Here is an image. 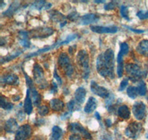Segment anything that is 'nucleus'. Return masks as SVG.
<instances>
[{"mask_svg":"<svg viewBox=\"0 0 148 140\" xmlns=\"http://www.w3.org/2000/svg\"><path fill=\"white\" fill-rule=\"evenodd\" d=\"M114 52L112 49H108L104 53L99 54L96 59L98 73L105 78H114Z\"/></svg>","mask_w":148,"mask_h":140,"instance_id":"obj_1","label":"nucleus"},{"mask_svg":"<svg viewBox=\"0 0 148 140\" xmlns=\"http://www.w3.org/2000/svg\"><path fill=\"white\" fill-rule=\"evenodd\" d=\"M125 71L129 76V79L133 82L142 80L141 79L145 77L147 74V71L141 69V67L135 63H127L125 65Z\"/></svg>","mask_w":148,"mask_h":140,"instance_id":"obj_2","label":"nucleus"},{"mask_svg":"<svg viewBox=\"0 0 148 140\" xmlns=\"http://www.w3.org/2000/svg\"><path fill=\"white\" fill-rule=\"evenodd\" d=\"M33 75H34V81L40 89H45L48 86V83L45 77L44 69L38 63H34L33 68Z\"/></svg>","mask_w":148,"mask_h":140,"instance_id":"obj_3","label":"nucleus"},{"mask_svg":"<svg viewBox=\"0 0 148 140\" xmlns=\"http://www.w3.org/2000/svg\"><path fill=\"white\" fill-rule=\"evenodd\" d=\"M76 61L83 71V77L88 79L90 74V58L85 50H80L76 55Z\"/></svg>","mask_w":148,"mask_h":140,"instance_id":"obj_4","label":"nucleus"},{"mask_svg":"<svg viewBox=\"0 0 148 140\" xmlns=\"http://www.w3.org/2000/svg\"><path fill=\"white\" fill-rule=\"evenodd\" d=\"M58 64L59 67L64 70L66 75L71 77L74 72V69L71 63V60L67 53L62 52L58 58Z\"/></svg>","mask_w":148,"mask_h":140,"instance_id":"obj_5","label":"nucleus"},{"mask_svg":"<svg viewBox=\"0 0 148 140\" xmlns=\"http://www.w3.org/2000/svg\"><path fill=\"white\" fill-rule=\"evenodd\" d=\"M129 52V46L127 43L126 42H123L120 45V50L119 52L118 56H117V75L119 77H121L124 74V61H123V57L126 55Z\"/></svg>","mask_w":148,"mask_h":140,"instance_id":"obj_6","label":"nucleus"},{"mask_svg":"<svg viewBox=\"0 0 148 140\" xmlns=\"http://www.w3.org/2000/svg\"><path fill=\"white\" fill-rule=\"evenodd\" d=\"M54 33V30L51 27H37L29 32V35L31 39H45Z\"/></svg>","mask_w":148,"mask_h":140,"instance_id":"obj_7","label":"nucleus"},{"mask_svg":"<svg viewBox=\"0 0 148 140\" xmlns=\"http://www.w3.org/2000/svg\"><path fill=\"white\" fill-rule=\"evenodd\" d=\"M142 130V125L139 122H133L130 123L125 130V135L130 139H136Z\"/></svg>","mask_w":148,"mask_h":140,"instance_id":"obj_8","label":"nucleus"},{"mask_svg":"<svg viewBox=\"0 0 148 140\" xmlns=\"http://www.w3.org/2000/svg\"><path fill=\"white\" fill-rule=\"evenodd\" d=\"M67 128L70 131L73 132V133L81 134L86 139H92L90 133L79 122H72V123L69 124Z\"/></svg>","mask_w":148,"mask_h":140,"instance_id":"obj_9","label":"nucleus"},{"mask_svg":"<svg viewBox=\"0 0 148 140\" xmlns=\"http://www.w3.org/2000/svg\"><path fill=\"white\" fill-rule=\"evenodd\" d=\"M32 128L28 124H25L18 128L15 134V140H27L31 137Z\"/></svg>","mask_w":148,"mask_h":140,"instance_id":"obj_10","label":"nucleus"},{"mask_svg":"<svg viewBox=\"0 0 148 140\" xmlns=\"http://www.w3.org/2000/svg\"><path fill=\"white\" fill-rule=\"evenodd\" d=\"M133 113L137 120H142L146 117V105L143 102H136L133 105Z\"/></svg>","mask_w":148,"mask_h":140,"instance_id":"obj_11","label":"nucleus"},{"mask_svg":"<svg viewBox=\"0 0 148 140\" xmlns=\"http://www.w3.org/2000/svg\"><path fill=\"white\" fill-rule=\"evenodd\" d=\"M90 90L94 94L97 95L101 98H108L110 95L109 92L106 88L99 86L94 80H92L90 83Z\"/></svg>","mask_w":148,"mask_h":140,"instance_id":"obj_12","label":"nucleus"},{"mask_svg":"<svg viewBox=\"0 0 148 140\" xmlns=\"http://www.w3.org/2000/svg\"><path fill=\"white\" fill-rule=\"evenodd\" d=\"M90 30L93 33L98 34H113L116 33V32L119 30V29L116 26H108V27H104V26H91Z\"/></svg>","mask_w":148,"mask_h":140,"instance_id":"obj_13","label":"nucleus"},{"mask_svg":"<svg viewBox=\"0 0 148 140\" xmlns=\"http://www.w3.org/2000/svg\"><path fill=\"white\" fill-rule=\"evenodd\" d=\"M1 82L7 85L17 86L19 84V78L16 74H7L2 76Z\"/></svg>","mask_w":148,"mask_h":140,"instance_id":"obj_14","label":"nucleus"},{"mask_svg":"<svg viewBox=\"0 0 148 140\" xmlns=\"http://www.w3.org/2000/svg\"><path fill=\"white\" fill-rule=\"evenodd\" d=\"M18 125L16 120L14 118H10L5 122L4 125V129L7 133H14L17 131L18 129Z\"/></svg>","mask_w":148,"mask_h":140,"instance_id":"obj_15","label":"nucleus"},{"mask_svg":"<svg viewBox=\"0 0 148 140\" xmlns=\"http://www.w3.org/2000/svg\"><path fill=\"white\" fill-rule=\"evenodd\" d=\"M18 41L21 45L25 48H29L30 47V35L29 33L25 30H20L18 33Z\"/></svg>","mask_w":148,"mask_h":140,"instance_id":"obj_16","label":"nucleus"},{"mask_svg":"<svg viewBox=\"0 0 148 140\" xmlns=\"http://www.w3.org/2000/svg\"><path fill=\"white\" fill-rule=\"evenodd\" d=\"M33 100L31 97V93L30 90L27 88V93H26V97L24 103V111L27 113V115H30L33 111Z\"/></svg>","mask_w":148,"mask_h":140,"instance_id":"obj_17","label":"nucleus"},{"mask_svg":"<svg viewBox=\"0 0 148 140\" xmlns=\"http://www.w3.org/2000/svg\"><path fill=\"white\" fill-rule=\"evenodd\" d=\"M99 20V16L94 14H88L83 16L80 19V23L82 25H88L97 22Z\"/></svg>","mask_w":148,"mask_h":140,"instance_id":"obj_18","label":"nucleus"},{"mask_svg":"<svg viewBox=\"0 0 148 140\" xmlns=\"http://www.w3.org/2000/svg\"><path fill=\"white\" fill-rule=\"evenodd\" d=\"M96 107H97V100L95 97H89L84 106V111L87 113H91L96 110Z\"/></svg>","mask_w":148,"mask_h":140,"instance_id":"obj_19","label":"nucleus"},{"mask_svg":"<svg viewBox=\"0 0 148 140\" xmlns=\"http://www.w3.org/2000/svg\"><path fill=\"white\" fill-rule=\"evenodd\" d=\"M86 94H87V92L84 87H79L76 89V92L74 94V97H75V100L77 102V103L80 105L84 103L85 100Z\"/></svg>","mask_w":148,"mask_h":140,"instance_id":"obj_20","label":"nucleus"},{"mask_svg":"<svg viewBox=\"0 0 148 140\" xmlns=\"http://www.w3.org/2000/svg\"><path fill=\"white\" fill-rule=\"evenodd\" d=\"M50 105L54 111H61L64 108V103L59 98H53L50 101Z\"/></svg>","mask_w":148,"mask_h":140,"instance_id":"obj_21","label":"nucleus"},{"mask_svg":"<svg viewBox=\"0 0 148 140\" xmlns=\"http://www.w3.org/2000/svg\"><path fill=\"white\" fill-rule=\"evenodd\" d=\"M136 52L143 56H148V40L144 39L138 43L136 47Z\"/></svg>","mask_w":148,"mask_h":140,"instance_id":"obj_22","label":"nucleus"},{"mask_svg":"<svg viewBox=\"0 0 148 140\" xmlns=\"http://www.w3.org/2000/svg\"><path fill=\"white\" fill-rule=\"evenodd\" d=\"M51 7H52V4L45 2V1H43V0L42 1H36L30 5L31 8L38 10H48Z\"/></svg>","mask_w":148,"mask_h":140,"instance_id":"obj_23","label":"nucleus"},{"mask_svg":"<svg viewBox=\"0 0 148 140\" xmlns=\"http://www.w3.org/2000/svg\"><path fill=\"white\" fill-rule=\"evenodd\" d=\"M117 113L119 117L123 120H128L130 117V111L126 105H122L119 107Z\"/></svg>","mask_w":148,"mask_h":140,"instance_id":"obj_24","label":"nucleus"},{"mask_svg":"<svg viewBox=\"0 0 148 140\" xmlns=\"http://www.w3.org/2000/svg\"><path fill=\"white\" fill-rule=\"evenodd\" d=\"M20 2H18V1H15V2H12L11 5H10V7L8 8L7 10H5V12H3L2 15L5 16H8L10 17L15 14L16 12L17 11V10L18 9L19 6H20Z\"/></svg>","mask_w":148,"mask_h":140,"instance_id":"obj_25","label":"nucleus"},{"mask_svg":"<svg viewBox=\"0 0 148 140\" xmlns=\"http://www.w3.org/2000/svg\"><path fill=\"white\" fill-rule=\"evenodd\" d=\"M30 93H31V97H32V100L35 106L39 107L40 106L41 102H42V96L40 94L37 92L36 89L35 88L30 89Z\"/></svg>","mask_w":148,"mask_h":140,"instance_id":"obj_26","label":"nucleus"},{"mask_svg":"<svg viewBox=\"0 0 148 140\" xmlns=\"http://www.w3.org/2000/svg\"><path fill=\"white\" fill-rule=\"evenodd\" d=\"M62 130L59 126L55 125L53 127L52 133H51V140H59L62 137Z\"/></svg>","mask_w":148,"mask_h":140,"instance_id":"obj_27","label":"nucleus"},{"mask_svg":"<svg viewBox=\"0 0 148 140\" xmlns=\"http://www.w3.org/2000/svg\"><path fill=\"white\" fill-rule=\"evenodd\" d=\"M51 18L53 21L56 22H59V23H62V22H64L65 19V16L62 15V14L59 13V11H56V10H54L51 13Z\"/></svg>","mask_w":148,"mask_h":140,"instance_id":"obj_28","label":"nucleus"},{"mask_svg":"<svg viewBox=\"0 0 148 140\" xmlns=\"http://www.w3.org/2000/svg\"><path fill=\"white\" fill-rule=\"evenodd\" d=\"M127 94L128 97L131 99H136V97L138 95V87H135L133 86H130L127 89Z\"/></svg>","mask_w":148,"mask_h":140,"instance_id":"obj_29","label":"nucleus"},{"mask_svg":"<svg viewBox=\"0 0 148 140\" xmlns=\"http://www.w3.org/2000/svg\"><path fill=\"white\" fill-rule=\"evenodd\" d=\"M0 100H1V104H0V105H1V108H2V109L7 111H9L10 110V109H13L14 104L12 103H10V102L8 101V100H6V98L4 97L2 95L1 96Z\"/></svg>","mask_w":148,"mask_h":140,"instance_id":"obj_30","label":"nucleus"},{"mask_svg":"<svg viewBox=\"0 0 148 140\" xmlns=\"http://www.w3.org/2000/svg\"><path fill=\"white\" fill-rule=\"evenodd\" d=\"M22 51H18V52H15V53L14 54H10V55H7V56L5 57H2V58H1V63H6V62H8V61H10V60H14V59H15L16 58H17L18 56H19V55L22 54Z\"/></svg>","mask_w":148,"mask_h":140,"instance_id":"obj_31","label":"nucleus"},{"mask_svg":"<svg viewBox=\"0 0 148 140\" xmlns=\"http://www.w3.org/2000/svg\"><path fill=\"white\" fill-rule=\"evenodd\" d=\"M79 104H76V101L73 100H71V101H69L67 103V109L69 110V111L72 112L73 111H79L80 109V107L78 106Z\"/></svg>","mask_w":148,"mask_h":140,"instance_id":"obj_32","label":"nucleus"},{"mask_svg":"<svg viewBox=\"0 0 148 140\" xmlns=\"http://www.w3.org/2000/svg\"><path fill=\"white\" fill-rule=\"evenodd\" d=\"M138 94L141 96H145L147 94V86L145 84V81L141 80L138 84Z\"/></svg>","mask_w":148,"mask_h":140,"instance_id":"obj_33","label":"nucleus"},{"mask_svg":"<svg viewBox=\"0 0 148 140\" xmlns=\"http://www.w3.org/2000/svg\"><path fill=\"white\" fill-rule=\"evenodd\" d=\"M38 113L39 115L42 116V117H45V116L47 115L50 112V110H49V108L47 106V105H40L39 107H38Z\"/></svg>","mask_w":148,"mask_h":140,"instance_id":"obj_34","label":"nucleus"},{"mask_svg":"<svg viewBox=\"0 0 148 140\" xmlns=\"http://www.w3.org/2000/svg\"><path fill=\"white\" fill-rule=\"evenodd\" d=\"M118 3H119V2H117V1H112V2H109V3L105 4L104 6V10H114V9L117 7Z\"/></svg>","mask_w":148,"mask_h":140,"instance_id":"obj_35","label":"nucleus"},{"mask_svg":"<svg viewBox=\"0 0 148 140\" xmlns=\"http://www.w3.org/2000/svg\"><path fill=\"white\" fill-rule=\"evenodd\" d=\"M120 13L123 18L126 19V20H130L129 16H128V9L125 5H121V8H120Z\"/></svg>","mask_w":148,"mask_h":140,"instance_id":"obj_36","label":"nucleus"},{"mask_svg":"<svg viewBox=\"0 0 148 140\" xmlns=\"http://www.w3.org/2000/svg\"><path fill=\"white\" fill-rule=\"evenodd\" d=\"M24 75H25V77L26 84H27V86L29 87V89H32V88H35V86H34V81L32 80V79L30 78V77H29L28 75H27L25 72H24Z\"/></svg>","mask_w":148,"mask_h":140,"instance_id":"obj_37","label":"nucleus"},{"mask_svg":"<svg viewBox=\"0 0 148 140\" xmlns=\"http://www.w3.org/2000/svg\"><path fill=\"white\" fill-rule=\"evenodd\" d=\"M137 16L141 20H145L148 18V10H140L137 13Z\"/></svg>","mask_w":148,"mask_h":140,"instance_id":"obj_38","label":"nucleus"},{"mask_svg":"<svg viewBox=\"0 0 148 140\" xmlns=\"http://www.w3.org/2000/svg\"><path fill=\"white\" fill-rule=\"evenodd\" d=\"M128 84H129V80H128V79L127 78L124 79V80L121 82L119 87L118 88L119 92H123V91L125 90V88H127V86H128Z\"/></svg>","mask_w":148,"mask_h":140,"instance_id":"obj_39","label":"nucleus"},{"mask_svg":"<svg viewBox=\"0 0 148 140\" xmlns=\"http://www.w3.org/2000/svg\"><path fill=\"white\" fill-rule=\"evenodd\" d=\"M113 100H114V95L113 94H110L108 98H106V102H105V105H106L107 109H109L112 105Z\"/></svg>","mask_w":148,"mask_h":140,"instance_id":"obj_40","label":"nucleus"},{"mask_svg":"<svg viewBox=\"0 0 148 140\" xmlns=\"http://www.w3.org/2000/svg\"><path fill=\"white\" fill-rule=\"evenodd\" d=\"M79 14L76 13V12H73V13H71V14H69V15L67 16V18H68L69 20H71V22H75V21H76L78 18H79Z\"/></svg>","mask_w":148,"mask_h":140,"instance_id":"obj_41","label":"nucleus"},{"mask_svg":"<svg viewBox=\"0 0 148 140\" xmlns=\"http://www.w3.org/2000/svg\"><path fill=\"white\" fill-rule=\"evenodd\" d=\"M53 77L56 79V80H57L58 84H59V85H62V78H61L60 77H59V75H58L57 73V69H54V72H53Z\"/></svg>","mask_w":148,"mask_h":140,"instance_id":"obj_42","label":"nucleus"},{"mask_svg":"<svg viewBox=\"0 0 148 140\" xmlns=\"http://www.w3.org/2000/svg\"><path fill=\"white\" fill-rule=\"evenodd\" d=\"M58 92V85L56 82L53 81L51 84V92L53 94H55Z\"/></svg>","mask_w":148,"mask_h":140,"instance_id":"obj_43","label":"nucleus"},{"mask_svg":"<svg viewBox=\"0 0 148 140\" xmlns=\"http://www.w3.org/2000/svg\"><path fill=\"white\" fill-rule=\"evenodd\" d=\"M69 140H82V138L78 133H72L71 135H70Z\"/></svg>","mask_w":148,"mask_h":140,"instance_id":"obj_44","label":"nucleus"},{"mask_svg":"<svg viewBox=\"0 0 148 140\" xmlns=\"http://www.w3.org/2000/svg\"><path fill=\"white\" fill-rule=\"evenodd\" d=\"M124 27H125L126 28H127L128 30H130V31L133 32L135 33H137V34H141V33H145V30H136V29H133V27H128L127 25H123Z\"/></svg>","mask_w":148,"mask_h":140,"instance_id":"obj_45","label":"nucleus"},{"mask_svg":"<svg viewBox=\"0 0 148 140\" xmlns=\"http://www.w3.org/2000/svg\"><path fill=\"white\" fill-rule=\"evenodd\" d=\"M17 118L19 121H22L23 120H25V112L23 111H19L17 113Z\"/></svg>","mask_w":148,"mask_h":140,"instance_id":"obj_46","label":"nucleus"},{"mask_svg":"<svg viewBox=\"0 0 148 140\" xmlns=\"http://www.w3.org/2000/svg\"><path fill=\"white\" fill-rule=\"evenodd\" d=\"M71 114H72V112H71V111L65 112L64 114H62V115L61 116V118L62 119V120H67V119H68L71 117Z\"/></svg>","mask_w":148,"mask_h":140,"instance_id":"obj_47","label":"nucleus"},{"mask_svg":"<svg viewBox=\"0 0 148 140\" xmlns=\"http://www.w3.org/2000/svg\"><path fill=\"white\" fill-rule=\"evenodd\" d=\"M105 123H106L107 127H108V128L112 126V122H111V120H110V119H107V120H105Z\"/></svg>","mask_w":148,"mask_h":140,"instance_id":"obj_48","label":"nucleus"},{"mask_svg":"<svg viewBox=\"0 0 148 140\" xmlns=\"http://www.w3.org/2000/svg\"><path fill=\"white\" fill-rule=\"evenodd\" d=\"M94 116H95V117H96V118L98 120H101V115H100L99 112H97V111L95 112Z\"/></svg>","mask_w":148,"mask_h":140,"instance_id":"obj_49","label":"nucleus"},{"mask_svg":"<svg viewBox=\"0 0 148 140\" xmlns=\"http://www.w3.org/2000/svg\"><path fill=\"white\" fill-rule=\"evenodd\" d=\"M105 2V1L104 0H99V1H97V0H96V1H94V3H96V4H100V3H104Z\"/></svg>","mask_w":148,"mask_h":140,"instance_id":"obj_50","label":"nucleus"},{"mask_svg":"<svg viewBox=\"0 0 148 140\" xmlns=\"http://www.w3.org/2000/svg\"><path fill=\"white\" fill-rule=\"evenodd\" d=\"M67 21H64V22H62V23L60 24V27H61V28H62V27H64V25H65L66 24H67Z\"/></svg>","mask_w":148,"mask_h":140,"instance_id":"obj_51","label":"nucleus"},{"mask_svg":"<svg viewBox=\"0 0 148 140\" xmlns=\"http://www.w3.org/2000/svg\"><path fill=\"white\" fill-rule=\"evenodd\" d=\"M145 137H146V138L147 139H148V131L147 132V133H146V134H145Z\"/></svg>","mask_w":148,"mask_h":140,"instance_id":"obj_52","label":"nucleus"}]
</instances>
